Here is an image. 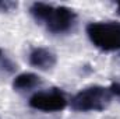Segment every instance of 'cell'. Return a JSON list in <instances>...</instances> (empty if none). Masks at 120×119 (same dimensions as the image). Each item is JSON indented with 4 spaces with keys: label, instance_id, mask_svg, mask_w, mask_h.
<instances>
[{
    "label": "cell",
    "instance_id": "cell-7",
    "mask_svg": "<svg viewBox=\"0 0 120 119\" xmlns=\"http://www.w3.org/2000/svg\"><path fill=\"white\" fill-rule=\"evenodd\" d=\"M109 90H110V92H112L113 97H119L120 98V83H113L109 87Z\"/></svg>",
    "mask_w": 120,
    "mask_h": 119
},
{
    "label": "cell",
    "instance_id": "cell-6",
    "mask_svg": "<svg viewBox=\"0 0 120 119\" xmlns=\"http://www.w3.org/2000/svg\"><path fill=\"white\" fill-rule=\"evenodd\" d=\"M41 83H42V80L38 74H35V73H21L14 79L13 87L17 91H28V90L38 87Z\"/></svg>",
    "mask_w": 120,
    "mask_h": 119
},
{
    "label": "cell",
    "instance_id": "cell-2",
    "mask_svg": "<svg viewBox=\"0 0 120 119\" xmlns=\"http://www.w3.org/2000/svg\"><path fill=\"white\" fill-rule=\"evenodd\" d=\"M112 92L109 87L91 86L78 91L70 101V107L74 111L88 112V111H103L108 108L112 99Z\"/></svg>",
    "mask_w": 120,
    "mask_h": 119
},
{
    "label": "cell",
    "instance_id": "cell-9",
    "mask_svg": "<svg viewBox=\"0 0 120 119\" xmlns=\"http://www.w3.org/2000/svg\"><path fill=\"white\" fill-rule=\"evenodd\" d=\"M1 53H3V52H1V49H0V58H1Z\"/></svg>",
    "mask_w": 120,
    "mask_h": 119
},
{
    "label": "cell",
    "instance_id": "cell-1",
    "mask_svg": "<svg viewBox=\"0 0 120 119\" xmlns=\"http://www.w3.org/2000/svg\"><path fill=\"white\" fill-rule=\"evenodd\" d=\"M87 35L90 41L105 52L120 51V23L99 21L87 25Z\"/></svg>",
    "mask_w": 120,
    "mask_h": 119
},
{
    "label": "cell",
    "instance_id": "cell-5",
    "mask_svg": "<svg viewBox=\"0 0 120 119\" xmlns=\"http://www.w3.org/2000/svg\"><path fill=\"white\" fill-rule=\"evenodd\" d=\"M28 62L32 67L39 70H49L56 64V55L46 48H35L31 51Z\"/></svg>",
    "mask_w": 120,
    "mask_h": 119
},
{
    "label": "cell",
    "instance_id": "cell-8",
    "mask_svg": "<svg viewBox=\"0 0 120 119\" xmlns=\"http://www.w3.org/2000/svg\"><path fill=\"white\" fill-rule=\"evenodd\" d=\"M117 11L120 13V3H117Z\"/></svg>",
    "mask_w": 120,
    "mask_h": 119
},
{
    "label": "cell",
    "instance_id": "cell-4",
    "mask_svg": "<svg viewBox=\"0 0 120 119\" xmlns=\"http://www.w3.org/2000/svg\"><path fill=\"white\" fill-rule=\"evenodd\" d=\"M75 20H77V16L71 8L66 6H59V7L53 6L49 16L45 20V24L49 32L63 34L73 28V25L75 24Z\"/></svg>",
    "mask_w": 120,
    "mask_h": 119
},
{
    "label": "cell",
    "instance_id": "cell-3",
    "mask_svg": "<svg viewBox=\"0 0 120 119\" xmlns=\"http://www.w3.org/2000/svg\"><path fill=\"white\" fill-rule=\"evenodd\" d=\"M31 108L43 112H57L67 107V99L60 90L35 92L28 101Z\"/></svg>",
    "mask_w": 120,
    "mask_h": 119
}]
</instances>
